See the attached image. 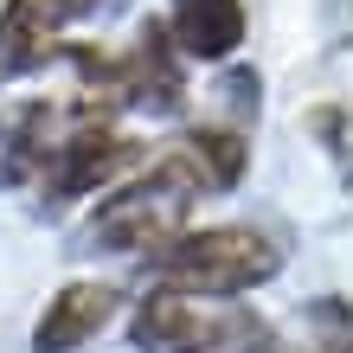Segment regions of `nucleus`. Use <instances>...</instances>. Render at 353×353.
Returning <instances> with one entry per match:
<instances>
[{
	"mask_svg": "<svg viewBox=\"0 0 353 353\" xmlns=\"http://www.w3.org/2000/svg\"><path fill=\"white\" fill-rule=\"evenodd\" d=\"M154 283L168 289H193V296H251L283 270V244L263 232V225H199V232H180L174 244H161L148 257Z\"/></svg>",
	"mask_w": 353,
	"mask_h": 353,
	"instance_id": "obj_1",
	"label": "nucleus"
},
{
	"mask_svg": "<svg viewBox=\"0 0 353 353\" xmlns=\"http://www.w3.org/2000/svg\"><path fill=\"white\" fill-rule=\"evenodd\" d=\"M186 212H193V193L148 161L129 180H116L110 193H97L90 219L77 225V244L103 257H154L161 244L186 232Z\"/></svg>",
	"mask_w": 353,
	"mask_h": 353,
	"instance_id": "obj_2",
	"label": "nucleus"
},
{
	"mask_svg": "<svg viewBox=\"0 0 353 353\" xmlns=\"http://www.w3.org/2000/svg\"><path fill=\"white\" fill-rule=\"evenodd\" d=\"M270 327L251 308L225 296H193V289L154 283L148 296L129 308V347L135 353H244L257 347Z\"/></svg>",
	"mask_w": 353,
	"mask_h": 353,
	"instance_id": "obj_3",
	"label": "nucleus"
},
{
	"mask_svg": "<svg viewBox=\"0 0 353 353\" xmlns=\"http://www.w3.org/2000/svg\"><path fill=\"white\" fill-rule=\"evenodd\" d=\"M141 141L122 135L116 122H84V129H65L58 135V148L46 154V168H39V199L46 205H77V199H97L110 193L116 180H129L141 168Z\"/></svg>",
	"mask_w": 353,
	"mask_h": 353,
	"instance_id": "obj_4",
	"label": "nucleus"
},
{
	"mask_svg": "<svg viewBox=\"0 0 353 353\" xmlns=\"http://www.w3.org/2000/svg\"><path fill=\"white\" fill-rule=\"evenodd\" d=\"M154 168L180 180L193 199H212V193H232L251 168V135L238 122H193L180 129L168 148H154Z\"/></svg>",
	"mask_w": 353,
	"mask_h": 353,
	"instance_id": "obj_5",
	"label": "nucleus"
},
{
	"mask_svg": "<svg viewBox=\"0 0 353 353\" xmlns=\"http://www.w3.org/2000/svg\"><path fill=\"white\" fill-rule=\"evenodd\" d=\"M65 129H77L65 103H52V97H0V186L39 180V168H46V154L58 148Z\"/></svg>",
	"mask_w": 353,
	"mask_h": 353,
	"instance_id": "obj_6",
	"label": "nucleus"
},
{
	"mask_svg": "<svg viewBox=\"0 0 353 353\" xmlns=\"http://www.w3.org/2000/svg\"><path fill=\"white\" fill-rule=\"evenodd\" d=\"M122 65H129V110H154V116H180L193 84H186V58L174 46L168 19H141L135 39L122 46Z\"/></svg>",
	"mask_w": 353,
	"mask_h": 353,
	"instance_id": "obj_7",
	"label": "nucleus"
},
{
	"mask_svg": "<svg viewBox=\"0 0 353 353\" xmlns=\"http://www.w3.org/2000/svg\"><path fill=\"white\" fill-rule=\"evenodd\" d=\"M116 308H122L116 283H103V276L65 283L46 308H39V321H32V353H84L103 327L116 321Z\"/></svg>",
	"mask_w": 353,
	"mask_h": 353,
	"instance_id": "obj_8",
	"label": "nucleus"
},
{
	"mask_svg": "<svg viewBox=\"0 0 353 353\" xmlns=\"http://www.w3.org/2000/svg\"><path fill=\"white\" fill-rule=\"evenodd\" d=\"M161 19H168L186 65H232L244 52V32H251L244 0H168Z\"/></svg>",
	"mask_w": 353,
	"mask_h": 353,
	"instance_id": "obj_9",
	"label": "nucleus"
},
{
	"mask_svg": "<svg viewBox=\"0 0 353 353\" xmlns=\"http://www.w3.org/2000/svg\"><path fill=\"white\" fill-rule=\"evenodd\" d=\"M65 0H0V84L52 65L65 46Z\"/></svg>",
	"mask_w": 353,
	"mask_h": 353,
	"instance_id": "obj_10",
	"label": "nucleus"
},
{
	"mask_svg": "<svg viewBox=\"0 0 353 353\" xmlns=\"http://www.w3.org/2000/svg\"><path fill=\"white\" fill-rule=\"evenodd\" d=\"M270 334H276V353H353V302L315 296Z\"/></svg>",
	"mask_w": 353,
	"mask_h": 353,
	"instance_id": "obj_11",
	"label": "nucleus"
},
{
	"mask_svg": "<svg viewBox=\"0 0 353 353\" xmlns=\"http://www.w3.org/2000/svg\"><path fill=\"white\" fill-rule=\"evenodd\" d=\"M308 135L327 148V161L341 168V186H353V116L341 103H321V110H308Z\"/></svg>",
	"mask_w": 353,
	"mask_h": 353,
	"instance_id": "obj_12",
	"label": "nucleus"
},
{
	"mask_svg": "<svg viewBox=\"0 0 353 353\" xmlns=\"http://www.w3.org/2000/svg\"><path fill=\"white\" fill-rule=\"evenodd\" d=\"M321 19H327V52H341L353 39V7L347 0H321Z\"/></svg>",
	"mask_w": 353,
	"mask_h": 353,
	"instance_id": "obj_13",
	"label": "nucleus"
},
{
	"mask_svg": "<svg viewBox=\"0 0 353 353\" xmlns=\"http://www.w3.org/2000/svg\"><path fill=\"white\" fill-rule=\"evenodd\" d=\"M97 7H103V0H65V13H71V19H84V13H97Z\"/></svg>",
	"mask_w": 353,
	"mask_h": 353,
	"instance_id": "obj_14",
	"label": "nucleus"
},
{
	"mask_svg": "<svg viewBox=\"0 0 353 353\" xmlns=\"http://www.w3.org/2000/svg\"><path fill=\"white\" fill-rule=\"evenodd\" d=\"M244 353H276V334H263L257 347H244Z\"/></svg>",
	"mask_w": 353,
	"mask_h": 353,
	"instance_id": "obj_15",
	"label": "nucleus"
}]
</instances>
